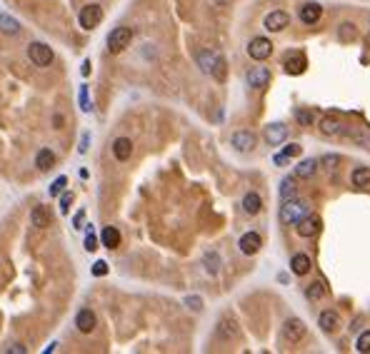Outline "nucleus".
Masks as SVG:
<instances>
[{
	"label": "nucleus",
	"instance_id": "1",
	"mask_svg": "<svg viewBox=\"0 0 370 354\" xmlns=\"http://www.w3.org/2000/svg\"><path fill=\"white\" fill-rule=\"evenodd\" d=\"M198 65L205 75H213L218 82L225 80V57L213 53V50H200L198 53Z\"/></svg>",
	"mask_w": 370,
	"mask_h": 354
},
{
	"label": "nucleus",
	"instance_id": "2",
	"mask_svg": "<svg viewBox=\"0 0 370 354\" xmlns=\"http://www.w3.org/2000/svg\"><path fill=\"white\" fill-rule=\"evenodd\" d=\"M308 212H310L308 202H303V200H298V197L285 200L283 207H280V222L283 224H298Z\"/></svg>",
	"mask_w": 370,
	"mask_h": 354
},
{
	"label": "nucleus",
	"instance_id": "3",
	"mask_svg": "<svg viewBox=\"0 0 370 354\" xmlns=\"http://www.w3.org/2000/svg\"><path fill=\"white\" fill-rule=\"evenodd\" d=\"M305 337H308V327H305L303 319H298V317L285 319V324H283V339H285L288 344H300Z\"/></svg>",
	"mask_w": 370,
	"mask_h": 354
},
{
	"label": "nucleus",
	"instance_id": "4",
	"mask_svg": "<svg viewBox=\"0 0 370 354\" xmlns=\"http://www.w3.org/2000/svg\"><path fill=\"white\" fill-rule=\"evenodd\" d=\"M130 40H133V30L130 28H115L110 35H108V50L118 55V53H123L128 45H130Z\"/></svg>",
	"mask_w": 370,
	"mask_h": 354
},
{
	"label": "nucleus",
	"instance_id": "5",
	"mask_svg": "<svg viewBox=\"0 0 370 354\" xmlns=\"http://www.w3.org/2000/svg\"><path fill=\"white\" fill-rule=\"evenodd\" d=\"M80 28L83 30H93L98 23L103 20V8L98 5V3H90V5H85V8H80Z\"/></svg>",
	"mask_w": 370,
	"mask_h": 354
},
{
	"label": "nucleus",
	"instance_id": "6",
	"mask_svg": "<svg viewBox=\"0 0 370 354\" xmlns=\"http://www.w3.org/2000/svg\"><path fill=\"white\" fill-rule=\"evenodd\" d=\"M28 57L33 60V65H38V68H48L50 63H53V48H48L45 43H33L30 48H28Z\"/></svg>",
	"mask_w": 370,
	"mask_h": 354
},
{
	"label": "nucleus",
	"instance_id": "7",
	"mask_svg": "<svg viewBox=\"0 0 370 354\" xmlns=\"http://www.w3.org/2000/svg\"><path fill=\"white\" fill-rule=\"evenodd\" d=\"M270 53H273V43L268 37H253L250 45H248V55L253 57V60H258V63L268 60Z\"/></svg>",
	"mask_w": 370,
	"mask_h": 354
},
{
	"label": "nucleus",
	"instance_id": "8",
	"mask_svg": "<svg viewBox=\"0 0 370 354\" xmlns=\"http://www.w3.org/2000/svg\"><path fill=\"white\" fill-rule=\"evenodd\" d=\"M263 25H265L268 33H280V30H285V28L290 25V15H288L285 10H273V13L265 15Z\"/></svg>",
	"mask_w": 370,
	"mask_h": 354
},
{
	"label": "nucleus",
	"instance_id": "9",
	"mask_svg": "<svg viewBox=\"0 0 370 354\" xmlns=\"http://www.w3.org/2000/svg\"><path fill=\"white\" fill-rule=\"evenodd\" d=\"M295 230H298V235H300V237H315V235L323 230V220H320L318 215L308 212V215H305V217L298 222V227H295Z\"/></svg>",
	"mask_w": 370,
	"mask_h": 354
},
{
	"label": "nucleus",
	"instance_id": "10",
	"mask_svg": "<svg viewBox=\"0 0 370 354\" xmlns=\"http://www.w3.org/2000/svg\"><path fill=\"white\" fill-rule=\"evenodd\" d=\"M283 68H285V73L288 75H303L305 73V68H308V60H305V55L303 53H288L285 55V60H283Z\"/></svg>",
	"mask_w": 370,
	"mask_h": 354
},
{
	"label": "nucleus",
	"instance_id": "11",
	"mask_svg": "<svg viewBox=\"0 0 370 354\" xmlns=\"http://www.w3.org/2000/svg\"><path fill=\"white\" fill-rule=\"evenodd\" d=\"M318 324H320V329H323V332H328V335H335V332L343 327V322H340V315H338V312H333V309H325V312H320V317H318Z\"/></svg>",
	"mask_w": 370,
	"mask_h": 354
},
{
	"label": "nucleus",
	"instance_id": "12",
	"mask_svg": "<svg viewBox=\"0 0 370 354\" xmlns=\"http://www.w3.org/2000/svg\"><path fill=\"white\" fill-rule=\"evenodd\" d=\"M270 70L268 68H253L250 73H248V85L255 88V90H265L268 85H270Z\"/></svg>",
	"mask_w": 370,
	"mask_h": 354
},
{
	"label": "nucleus",
	"instance_id": "13",
	"mask_svg": "<svg viewBox=\"0 0 370 354\" xmlns=\"http://www.w3.org/2000/svg\"><path fill=\"white\" fill-rule=\"evenodd\" d=\"M238 247H240V252H243V255H248V257H250V255H258V252H260L263 240H260V235H258V232H245V235L240 237V244H238Z\"/></svg>",
	"mask_w": 370,
	"mask_h": 354
},
{
	"label": "nucleus",
	"instance_id": "14",
	"mask_svg": "<svg viewBox=\"0 0 370 354\" xmlns=\"http://www.w3.org/2000/svg\"><path fill=\"white\" fill-rule=\"evenodd\" d=\"M230 142H233V148L238 150V152H250V150L255 148V135L250 130H238L230 137Z\"/></svg>",
	"mask_w": 370,
	"mask_h": 354
},
{
	"label": "nucleus",
	"instance_id": "15",
	"mask_svg": "<svg viewBox=\"0 0 370 354\" xmlns=\"http://www.w3.org/2000/svg\"><path fill=\"white\" fill-rule=\"evenodd\" d=\"M95 324H98V319L90 309H80L78 315H75V327H78L83 335H90V332L95 329Z\"/></svg>",
	"mask_w": 370,
	"mask_h": 354
},
{
	"label": "nucleus",
	"instance_id": "16",
	"mask_svg": "<svg viewBox=\"0 0 370 354\" xmlns=\"http://www.w3.org/2000/svg\"><path fill=\"white\" fill-rule=\"evenodd\" d=\"M30 220H33V227H38V230H45V227H50V222H53V217H50V210H48L45 205L33 207V212H30Z\"/></svg>",
	"mask_w": 370,
	"mask_h": 354
},
{
	"label": "nucleus",
	"instance_id": "17",
	"mask_svg": "<svg viewBox=\"0 0 370 354\" xmlns=\"http://www.w3.org/2000/svg\"><path fill=\"white\" fill-rule=\"evenodd\" d=\"M323 15V8L318 5V3H305L303 8H300V20L305 23V25H315L318 20Z\"/></svg>",
	"mask_w": 370,
	"mask_h": 354
},
{
	"label": "nucleus",
	"instance_id": "18",
	"mask_svg": "<svg viewBox=\"0 0 370 354\" xmlns=\"http://www.w3.org/2000/svg\"><path fill=\"white\" fill-rule=\"evenodd\" d=\"M285 137H288V128H285L283 122H273V125L265 128V140H268L270 145H280Z\"/></svg>",
	"mask_w": 370,
	"mask_h": 354
},
{
	"label": "nucleus",
	"instance_id": "19",
	"mask_svg": "<svg viewBox=\"0 0 370 354\" xmlns=\"http://www.w3.org/2000/svg\"><path fill=\"white\" fill-rule=\"evenodd\" d=\"M113 155H115V160L125 162V160L133 155V142H130L128 137H118V140H113Z\"/></svg>",
	"mask_w": 370,
	"mask_h": 354
},
{
	"label": "nucleus",
	"instance_id": "20",
	"mask_svg": "<svg viewBox=\"0 0 370 354\" xmlns=\"http://www.w3.org/2000/svg\"><path fill=\"white\" fill-rule=\"evenodd\" d=\"M290 269L295 272V275H298V277L308 275V272H310V257H308V255H303V252L293 255V260H290Z\"/></svg>",
	"mask_w": 370,
	"mask_h": 354
},
{
	"label": "nucleus",
	"instance_id": "21",
	"mask_svg": "<svg viewBox=\"0 0 370 354\" xmlns=\"http://www.w3.org/2000/svg\"><path fill=\"white\" fill-rule=\"evenodd\" d=\"M100 242H103V247H108V249H115L118 244H120V232H118V227H103Z\"/></svg>",
	"mask_w": 370,
	"mask_h": 354
},
{
	"label": "nucleus",
	"instance_id": "22",
	"mask_svg": "<svg viewBox=\"0 0 370 354\" xmlns=\"http://www.w3.org/2000/svg\"><path fill=\"white\" fill-rule=\"evenodd\" d=\"M260 207H263V200H260L258 192H248V195L243 197V210H245L248 215H258Z\"/></svg>",
	"mask_w": 370,
	"mask_h": 354
},
{
	"label": "nucleus",
	"instance_id": "23",
	"mask_svg": "<svg viewBox=\"0 0 370 354\" xmlns=\"http://www.w3.org/2000/svg\"><path fill=\"white\" fill-rule=\"evenodd\" d=\"M35 165H38V170H43V172L55 168V155H53V150H40L38 157H35Z\"/></svg>",
	"mask_w": 370,
	"mask_h": 354
},
{
	"label": "nucleus",
	"instance_id": "24",
	"mask_svg": "<svg viewBox=\"0 0 370 354\" xmlns=\"http://www.w3.org/2000/svg\"><path fill=\"white\" fill-rule=\"evenodd\" d=\"M218 337H220V339H233V337H238V324H235L233 319H220V322H218Z\"/></svg>",
	"mask_w": 370,
	"mask_h": 354
},
{
	"label": "nucleus",
	"instance_id": "25",
	"mask_svg": "<svg viewBox=\"0 0 370 354\" xmlns=\"http://www.w3.org/2000/svg\"><path fill=\"white\" fill-rule=\"evenodd\" d=\"M0 33H3V35H18L20 23L15 18H10V15H3V13H0Z\"/></svg>",
	"mask_w": 370,
	"mask_h": 354
},
{
	"label": "nucleus",
	"instance_id": "26",
	"mask_svg": "<svg viewBox=\"0 0 370 354\" xmlns=\"http://www.w3.org/2000/svg\"><path fill=\"white\" fill-rule=\"evenodd\" d=\"M320 132L323 135H340L343 132V122L338 117H323L320 120Z\"/></svg>",
	"mask_w": 370,
	"mask_h": 354
},
{
	"label": "nucleus",
	"instance_id": "27",
	"mask_svg": "<svg viewBox=\"0 0 370 354\" xmlns=\"http://www.w3.org/2000/svg\"><path fill=\"white\" fill-rule=\"evenodd\" d=\"M315 170H318V160H303V162L295 168V177H300V180H310L313 175H315Z\"/></svg>",
	"mask_w": 370,
	"mask_h": 354
},
{
	"label": "nucleus",
	"instance_id": "28",
	"mask_svg": "<svg viewBox=\"0 0 370 354\" xmlns=\"http://www.w3.org/2000/svg\"><path fill=\"white\" fill-rule=\"evenodd\" d=\"M280 197H283V202H285V200H293V197H298L295 177H283V182H280Z\"/></svg>",
	"mask_w": 370,
	"mask_h": 354
},
{
	"label": "nucleus",
	"instance_id": "29",
	"mask_svg": "<svg viewBox=\"0 0 370 354\" xmlns=\"http://www.w3.org/2000/svg\"><path fill=\"white\" fill-rule=\"evenodd\" d=\"M350 180L355 187H368L370 185V168H355Z\"/></svg>",
	"mask_w": 370,
	"mask_h": 354
},
{
	"label": "nucleus",
	"instance_id": "30",
	"mask_svg": "<svg viewBox=\"0 0 370 354\" xmlns=\"http://www.w3.org/2000/svg\"><path fill=\"white\" fill-rule=\"evenodd\" d=\"M325 292H328V289H325V284H323V282H313L310 287L305 289V297L310 299V302H318V299L325 297Z\"/></svg>",
	"mask_w": 370,
	"mask_h": 354
},
{
	"label": "nucleus",
	"instance_id": "31",
	"mask_svg": "<svg viewBox=\"0 0 370 354\" xmlns=\"http://www.w3.org/2000/svg\"><path fill=\"white\" fill-rule=\"evenodd\" d=\"M203 264H205L208 275H218V269H220V257H218V252H205Z\"/></svg>",
	"mask_w": 370,
	"mask_h": 354
},
{
	"label": "nucleus",
	"instance_id": "32",
	"mask_svg": "<svg viewBox=\"0 0 370 354\" xmlns=\"http://www.w3.org/2000/svg\"><path fill=\"white\" fill-rule=\"evenodd\" d=\"M355 349L363 354L370 352V329H365V332H360V337H358V342H355Z\"/></svg>",
	"mask_w": 370,
	"mask_h": 354
},
{
	"label": "nucleus",
	"instance_id": "33",
	"mask_svg": "<svg viewBox=\"0 0 370 354\" xmlns=\"http://www.w3.org/2000/svg\"><path fill=\"white\" fill-rule=\"evenodd\" d=\"M295 120H298L303 128H310L313 125V112L310 110H295Z\"/></svg>",
	"mask_w": 370,
	"mask_h": 354
},
{
	"label": "nucleus",
	"instance_id": "34",
	"mask_svg": "<svg viewBox=\"0 0 370 354\" xmlns=\"http://www.w3.org/2000/svg\"><path fill=\"white\" fill-rule=\"evenodd\" d=\"M65 185H68V177H65V175H60L58 180H53V185H50V195H53V197H58L60 192L65 190Z\"/></svg>",
	"mask_w": 370,
	"mask_h": 354
},
{
	"label": "nucleus",
	"instance_id": "35",
	"mask_svg": "<svg viewBox=\"0 0 370 354\" xmlns=\"http://www.w3.org/2000/svg\"><path fill=\"white\" fill-rule=\"evenodd\" d=\"M300 152H303V148H300L298 142H290V145H285V148H283V155H285V157H298Z\"/></svg>",
	"mask_w": 370,
	"mask_h": 354
},
{
	"label": "nucleus",
	"instance_id": "36",
	"mask_svg": "<svg viewBox=\"0 0 370 354\" xmlns=\"http://www.w3.org/2000/svg\"><path fill=\"white\" fill-rule=\"evenodd\" d=\"M93 275H95V277H105V275H108V264L103 260L95 262V264H93Z\"/></svg>",
	"mask_w": 370,
	"mask_h": 354
},
{
	"label": "nucleus",
	"instance_id": "37",
	"mask_svg": "<svg viewBox=\"0 0 370 354\" xmlns=\"http://www.w3.org/2000/svg\"><path fill=\"white\" fill-rule=\"evenodd\" d=\"M85 249H88V252H95V249H98V240H95V235H93V232L85 237Z\"/></svg>",
	"mask_w": 370,
	"mask_h": 354
},
{
	"label": "nucleus",
	"instance_id": "38",
	"mask_svg": "<svg viewBox=\"0 0 370 354\" xmlns=\"http://www.w3.org/2000/svg\"><path fill=\"white\" fill-rule=\"evenodd\" d=\"M70 202H73V192H65V195L60 197V210H63V212H68Z\"/></svg>",
	"mask_w": 370,
	"mask_h": 354
},
{
	"label": "nucleus",
	"instance_id": "39",
	"mask_svg": "<svg viewBox=\"0 0 370 354\" xmlns=\"http://www.w3.org/2000/svg\"><path fill=\"white\" fill-rule=\"evenodd\" d=\"M185 304H188L190 309H195V312H198V309H203V299H200V297H188V299H185Z\"/></svg>",
	"mask_w": 370,
	"mask_h": 354
},
{
	"label": "nucleus",
	"instance_id": "40",
	"mask_svg": "<svg viewBox=\"0 0 370 354\" xmlns=\"http://www.w3.org/2000/svg\"><path fill=\"white\" fill-rule=\"evenodd\" d=\"M80 105H83V110H90V102H88V88H85V85L80 88Z\"/></svg>",
	"mask_w": 370,
	"mask_h": 354
},
{
	"label": "nucleus",
	"instance_id": "41",
	"mask_svg": "<svg viewBox=\"0 0 370 354\" xmlns=\"http://www.w3.org/2000/svg\"><path fill=\"white\" fill-rule=\"evenodd\" d=\"M3 352L5 354H25V347H23V344H10V347H5Z\"/></svg>",
	"mask_w": 370,
	"mask_h": 354
},
{
	"label": "nucleus",
	"instance_id": "42",
	"mask_svg": "<svg viewBox=\"0 0 370 354\" xmlns=\"http://www.w3.org/2000/svg\"><path fill=\"white\" fill-rule=\"evenodd\" d=\"M338 162H340L338 155H325V157H323V165H328V168H335Z\"/></svg>",
	"mask_w": 370,
	"mask_h": 354
},
{
	"label": "nucleus",
	"instance_id": "43",
	"mask_svg": "<svg viewBox=\"0 0 370 354\" xmlns=\"http://www.w3.org/2000/svg\"><path fill=\"white\" fill-rule=\"evenodd\" d=\"M83 220H85V212H83V210H80L78 215H75V217H73V224H75V227H78V230H80V224H83Z\"/></svg>",
	"mask_w": 370,
	"mask_h": 354
},
{
	"label": "nucleus",
	"instance_id": "44",
	"mask_svg": "<svg viewBox=\"0 0 370 354\" xmlns=\"http://www.w3.org/2000/svg\"><path fill=\"white\" fill-rule=\"evenodd\" d=\"M273 160H275V165H288V160H290V157H285V155L280 152V155H275Z\"/></svg>",
	"mask_w": 370,
	"mask_h": 354
},
{
	"label": "nucleus",
	"instance_id": "45",
	"mask_svg": "<svg viewBox=\"0 0 370 354\" xmlns=\"http://www.w3.org/2000/svg\"><path fill=\"white\" fill-rule=\"evenodd\" d=\"M343 28H345V30H343V37H355V30H353V25H343Z\"/></svg>",
	"mask_w": 370,
	"mask_h": 354
},
{
	"label": "nucleus",
	"instance_id": "46",
	"mask_svg": "<svg viewBox=\"0 0 370 354\" xmlns=\"http://www.w3.org/2000/svg\"><path fill=\"white\" fill-rule=\"evenodd\" d=\"M88 140H90V137H88V135H83V142H80V152H85V150H88Z\"/></svg>",
	"mask_w": 370,
	"mask_h": 354
},
{
	"label": "nucleus",
	"instance_id": "47",
	"mask_svg": "<svg viewBox=\"0 0 370 354\" xmlns=\"http://www.w3.org/2000/svg\"><path fill=\"white\" fill-rule=\"evenodd\" d=\"M83 75H90V60L83 63Z\"/></svg>",
	"mask_w": 370,
	"mask_h": 354
},
{
	"label": "nucleus",
	"instance_id": "48",
	"mask_svg": "<svg viewBox=\"0 0 370 354\" xmlns=\"http://www.w3.org/2000/svg\"><path fill=\"white\" fill-rule=\"evenodd\" d=\"M215 5H228V3H230V0H213Z\"/></svg>",
	"mask_w": 370,
	"mask_h": 354
}]
</instances>
